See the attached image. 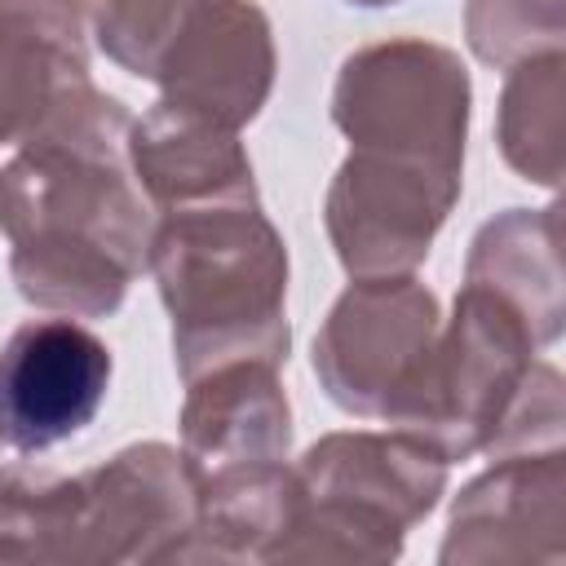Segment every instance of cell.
<instances>
[{"label":"cell","instance_id":"cell-5","mask_svg":"<svg viewBox=\"0 0 566 566\" xmlns=\"http://www.w3.org/2000/svg\"><path fill=\"white\" fill-rule=\"evenodd\" d=\"M111 349L71 318L22 323L0 349V442L44 451L75 438L102 407Z\"/></svg>","mask_w":566,"mask_h":566},{"label":"cell","instance_id":"cell-8","mask_svg":"<svg viewBox=\"0 0 566 566\" xmlns=\"http://www.w3.org/2000/svg\"><path fill=\"white\" fill-rule=\"evenodd\" d=\"M203 376L212 380H190L195 394L186 402V478L208 482L217 473L274 464L287 451V402L274 385V367L226 363Z\"/></svg>","mask_w":566,"mask_h":566},{"label":"cell","instance_id":"cell-12","mask_svg":"<svg viewBox=\"0 0 566 566\" xmlns=\"http://www.w3.org/2000/svg\"><path fill=\"white\" fill-rule=\"evenodd\" d=\"M358 4H385V0H358Z\"/></svg>","mask_w":566,"mask_h":566},{"label":"cell","instance_id":"cell-1","mask_svg":"<svg viewBox=\"0 0 566 566\" xmlns=\"http://www.w3.org/2000/svg\"><path fill=\"white\" fill-rule=\"evenodd\" d=\"M146 265L172 314V345L186 380L226 363L279 367L287 358V252L256 199L164 208Z\"/></svg>","mask_w":566,"mask_h":566},{"label":"cell","instance_id":"cell-7","mask_svg":"<svg viewBox=\"0 0 566 566\" xmlns=\"http://www.w3.org/2000/svg\"><path fill=\"white\" fill-rule=\"evenodd\" d=\"M270 71L274 49L261 9L248 0H199L168 40L155 80L164 97L239 128L265 102Z\"/></svg>","mask_w":566,"mask_h":566},{"label":"cell","instance_id":"cell-10","mask_svg":"<svg viewBox=\"0 0 566 566\" xmlns=\"http://www.w3.org/2000/svg\"><path fill=\"white\" fill-rule=\"evenodd\" d=\"M84 71L80 0H0V142L27 137L53 93Z\"/></svg>","mask_w":566,"mask_h":566},{"label":"cell","instance_id":"cell-4","mask_svg":"<svg viewBox=\"0 0 566 566\" xmlns=\"http://www.w3.org/2000/svg\"><path fill=\"white\" fill-rule=\"evenodd\" d=\"M455 186V168L354 150L327 199V226L340 261L363 279L416 265L429 252Z\"/></svg>","mask_w":566,"mask_h":566},{"label":"cell","instance_id":"cell-6","mask_svg":"<svg viewBox=\"0 0 566 566\" xmlns=\"http://www.w3.org/2000/svg\"><path fill=\"white\" fill-rule=\"evenodd\" d=\"M442 486V455L402 438H327L301 464V495H314L318 531H402L429 513Z\"/></svg>","mask_w":566,"mask_h":566},{"label":"cell","instance_id":"cell-11","mask_svg":"<svg viewBox=\"0 0 566 566\" xmlns=\"http://www.w3.org/2000/svg\"><path fill=\"white\" fill-rule=\"evenodd\" d=\"M199 0H102L97 35L102 49L133 75H155L168 40Z\"/></svg>","mask_w":566,"mask_h":566},{"label":"cell","instance_id":"cell-3","mask_svg":"<svg viewBox=\"0 0 566 566\" xmlns=\"http://www.w3.org/2000/svg\"><path fill=\"white\" fill-rule=\"evenodd\" d=\"M433 296L411 279H363L332 310L314 367L327 394L358 416H389L433 349Z\"/></svg>","mask_w":566,"mask_h":566},{"label":"cell","instance_id":"cell-9","mask_svg":"<svg viewBox=\"0 0 566 566\" xmlns=\"http://www.w3.org/2000/svg\"><path fill=\"white\" fill-rule=\"evenodd\" d=\"M128 159L155 203H208V199H256L248 155L234 128L164 97L137 128H128Z\"/></svg>","mask_w":566,"mask_h":566},{"label":"cell","instance_id":"cell-2","mask_svg":"<svg viewBox=\"0 0 566 566\" xmlns=\"http://www.w3.org/2000/svg\"><path fill=\"white\" fill-rule=\"evenodd\" d=\"M464 71L433 44H380L345 62L336 124L371 155L420 159L460 172L464 146Z\"/></svg>","mask_w":566,"mask_h":566}]
</instances>
